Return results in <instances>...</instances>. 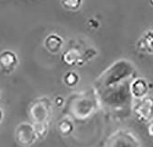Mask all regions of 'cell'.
<instances>
[{
  "mask_svg": "<svg viewBox=\"0 0 153 147\" xmlns=\"http://www.w3.org/2000/svg\"><path fill=\"white\" fill-rule=\"evenodd\" d=\"M37 138L36 130L27 123H23L19 126L16 131V139L18 143L23 146L32 144Z\"/></svg>",
  "mask_w": 153,
  "mask_h": 147,
  "instance_id": "obj_1",
  "label": "cell"
},
{
  "mask_svg": "<svg viewBox=\"0 0 153 147\" xmlns=\"http://www.w3.org/2000/svg\"><path fill=\"white\" fill-rule=\"evenodd\" d=\"M134 111L137 117L140 119V121H149L153 114V99L150 98L142 99L140 103L137 104Z\"/></svg>",
  "mask_w": 153,
  "mask_h": 147,
  "instance_id": "obj_2",
  "label": "cell"
},
{
  "mask_svg": "<svg viewBox=\"0 0 153 147\" xmlns=\"http://www.w3.org/2000/svg\"><path fill=\"white\" fill-rule=\"evenodd\" d=\"M18 63L17 55L11 51H4L0 53V69L5 74L14 71Z\"/></svg>",
  "mask_w": 153,
  "mask_h": 147,
  "instance_id": "obj_3",
  "label": "cell"
},
{
  "mask_svg": "<svg viewBox=\"0 0 153 147\" xmlns=\"http://www.w3.org/2000/svg\"><path fill=\"white\" fill-rule=\"evenodd\" d=\"M62 39L56 34H50L44 41L46 49L51 53H57L62 47Z\"/></svg>",
  "mask_w": 153,
  "mask_h": 147,
  "instance_id": "obj_4",
  "label": "cell"
},
{
  "mask_svg": "<svg viewBox=\"0 0 153 147\" xmlns=\"http://www.w3.org/2000/svg\"><path fill=\"white\" fill-rule=\"evenodd\" d=\"M130 88H131L132 95L134 97L137 98H143L146 95L147 91H148L147 84L142 79H137L136 81L133 82Z\"/></svg>",
  "mask_w": 153,
  "mask_h": 147,
  "instance_id": "obj_5",
  "label": "cell"
},
{
  "mask_svg": "<svg viewBox=\"0 0 153 147\" xmlns=\"http://www.w3.org/2000/svg\"><path fill=\"white\" fill-rule=\"evenodd\" d=\"M140 51L153 54V31H149L137 43Z\"/></svg>",
  "mask_w": 153,
  "mask_h": 147,
  "instance_id": "obj_6",
  "label": "cell"
},
{
  "mask_svg": "<svg viewBox=\"0 0 153 147\" xmlns=\"http://www.w3.org/2000/svg\"><path fill=\"white\" fill-rule=\"evenodd\" d=\"M82 0H62V5L70 10L78 9L81 6Z\"/></svg>",
  "mask_w": 153,
  "mask_h": 147,
  "instance_id": "obj_7",
  "label": "cell"
},
{
  "mask_svg": "<svg viewBox=\"0 0 153 147\" xmlns=\"http://www.w3.org/2000/svg\"><path fill=\"white\" fill-rule=\"evenodd\" d=\"M63 59L67 63H70V64L74 63L78 60V53L76 52V51L71 50V51H69L66 54L63 55Z\"/></svg>",
  "mask_w": 153,
  "mask_h": 147,
  "instance_id": "obj_8",
  "label": "cell"
},
{
  "mask_svg": "<svg viewBox=\"0 0 153 147\" xmlns=\"http://www.w3.org/2000/svg\"><path fill=\"white\" fill-rule=\"evenodd\" d=\"M65 81L67 82L68 85H70V86L74 85L78 81V76L74 73H68L66 77H65Z\"/></svg>",
  "mask_w": 153,
  "mask_h": 147,
  "instance_id": "obj_9",
  "label": "cell"
},
{
  "mask_svg": "<svg viewBox=\"0 0 153 147\" xmlns=\"http://www.w3.org/2000/svg\"><path fill=\"white\" fill-rule=\"evenodd\" d=\"M2 118H3V113H2V110H0V122L2 121Z\"/></svg>",
  "mask_w": 153,
  "mask_h": 147,
  "instance_id": "obj_10",
  "label": "cell"
},
{
  "mask_svg": "<svg viewBox=\"0 0 153 147\" xmlns=\"http://www.w3.org/2000/svg\"><path fill=\"white\" fill-rule=\"evenodd\" d=\"M150 2H151V4L153 5V0H150Z\"/></svg>",
  "mask_w": 153,
  "mask_h": 147,
  "instance_id": "obj_11",
  "label": "cell"
}]
</instances>
